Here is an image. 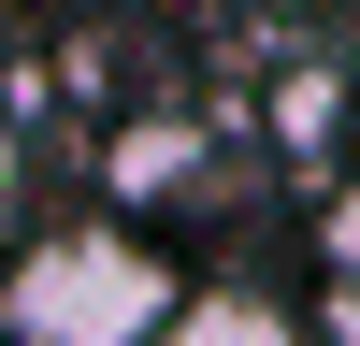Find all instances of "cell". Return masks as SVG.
Wrapping results in <instances>:
<instances>
[{"instance_id":"cell-2","label":"cell","mask_w":360,"mask_h":346,"mask_svg":"<svg viewBox=\"0 0 360 346\" xmlns=\"http://www.w3.org/2000/svg\"><path fill=\"white\" fill-rule=\"evenodd\" d=\"M202 173H217V144H202L188 115H130V130L101 144V188H115V202H188Z\"/></svg>"},{"instance_id":"cell-3","label":"cell","mask_w":360,"mask_h":346,"mask_svg":"<svg viewBox=\"0 0 360 346\" xmlns=\"http://www.w3.org/2000/svg\"><path fill=\"white\" fill-rule=\"evenodd\" d=\"M173 346H288V317H274V303H245V288H188Z\"/></svg>"},{"instance_id":"cell-1","label":"cell","mask_w":360,"mask_h":346,"mask_svg":"<svg viewBox=\"0 0 360 346\" xmlns=\"http://www.w3.org/2000/svg\"><path fill=\"white\" fill-rule=\"evenodd\" d=\"M0 317H15V346H173L188 274H173L130 217H72V231H29L15 245Z\"/></svg>"},{"instance_id":"cell-4","label":"cell","mask_w":360,"mask_h":346,"mask_svg":"<svg viewBox=\"0 0 360 346\" xmlns=\"http://www.w3.org/2000/svg\"><path fill=\"white\" fill-rule=\"evenodd\" d=\"M317 260H332V274H360V173L317 202Z\"/></svg>"},{"instance_id":"cell-5","label":"cell","mask_w":360,"mask_h":346,"mask_svg":"<svg viewBox=\"0 0 360 346\" xmlns=\"http://www.w3.org/2000/svg\"><path fill=\"white\" fill-rule=\"evenodd\" d=\"M317 346H360V274H332V317H317Z\"/></svg>"}]
</instances>
